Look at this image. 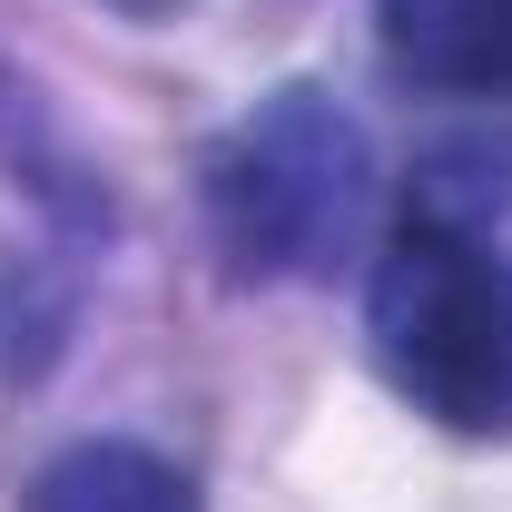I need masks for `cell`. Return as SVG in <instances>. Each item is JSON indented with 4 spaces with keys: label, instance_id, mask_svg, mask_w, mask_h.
Returning a JSON list of instances; mask_svg holds the SVG:
<instances>
[{
    "label": "cell",
    "instance_id": "1",
    "mask_svg": "<svg viewBox=\"0 0 512 512\" xmlns=\"http://www.w3.org/2000/svg\"><path fill=\"white\" fill-rule=\"evenodd\" d=\"M197 197H207V237H217V256L237 276H256V286L325 276L365 227L375 148H365L355 109H335L325 89L296 79V89L256 99L247 119L207 148Z\"/></svg>",
    "mask_w": 512,
    "mask_h": 512
},
{
    "label": "cell",
    "instance_id": "2",
    "mask_svg": "<svg viewBox=\"0 0 512 512\" xmlns=\"http://www.w3.org/2000/svg\"><path fill=\"white\" fill-rule=\"evenodd\" d=\"M384 384L444 434H512V256L453 217H414L365 286Z\"/></svg>",
    "mask_w": 512,
    "mask_h": 512
},
{
    "label": "cell",
    "instance_id": "3",
    "mask_svg": "<svg viewBox=\"0 0 512 512\" xmlns=\"http://www.w3.org/2000/svg\"><path fill=\"white\" fill-rule=\"evenodd\" d=\"M384 60L444 99H512V0H375Z\"/></svg>",
    "mask_w": 512,
    "mask_h": 512
},
{
    "label": "cell",
    "instance_id": "4",
    "mask_svg": "<svg viewBox=\"0 0 512 512\" xmlns=\"http://www.w3.org/2000/svg\"><path fill=\"white\" fill-rule=\"evenodd\" d=\"M20 512H197V483L148 444H69L40 463Z\"/></svg>",
    "mask_w": 512,
    "mask_h": 512
},
{
    "label": "cell",
    "instance_id": "5",
    "mask_svg": "<svg viewBox=\"0 0 512 512\" xmlns=\"http://www.w3.org/2000/svg\"><path fill=\"white\" fill-rule=\"evenodd\" d=\"M109 10H128V20H168L178 0H109Z\"/></svg>",
    "mask_w": 512,
    "mask_h": 512
}]
</instances>
